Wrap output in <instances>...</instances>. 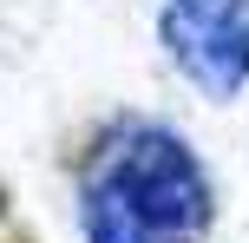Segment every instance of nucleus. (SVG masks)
<instances>
[{
  "label": "nucleus",
  "instance_id": "nucleus-1",
  "mask_svg": "<svg viewBox=\"0 0 249 243\" xmlns=\"http://www.w3.org/2000/svg\"><path fill=\"white\" fill-rule=\"evenodd\" d=\"M79 243H210L216 184L203 151L158 112H112L72 165Z\"/></svg>",
  "mask_w": 249,
  "mask_h": 243
},
{
  "label": "nucleus",
  "instance_id": "nucleus-2",
  "mask_svg": "<svg viewBox=\"0 0 249 243\" xmlns=\"http://www.w3.org/2000/svg\"><path fill=\"white\" fill-rule=\"evenodd\" d=\"M158 46L184 86L230 105L249 92V0H158Z\"/></svg>",
  "mask_w": 249,
  "mask_h": 243
}]
</instances>
